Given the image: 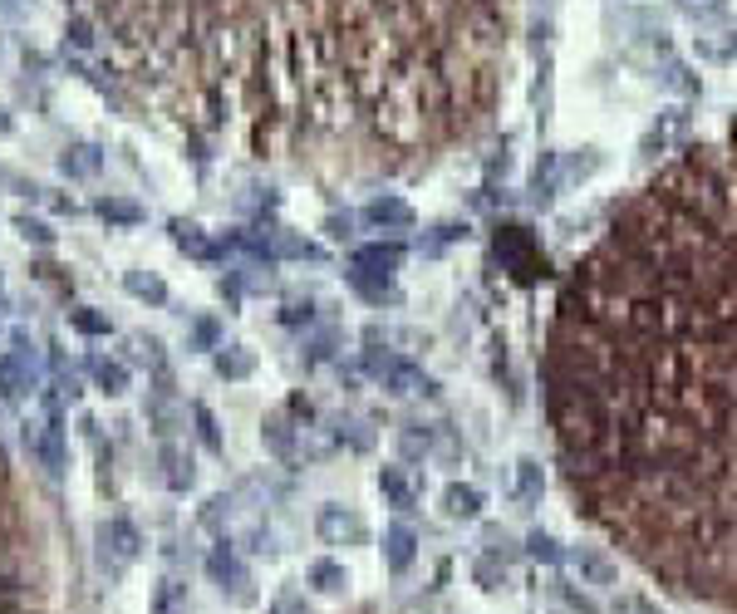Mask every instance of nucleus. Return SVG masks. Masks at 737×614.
Segmentation results:
<instances>
[{
  "label": "nucleus",
  "instance_id": "obj_1",
  "mask_svg": "<svg viewBox=\"0 0 737 614\" xmlns=\"http://www.w3.org/2000/svg\"><path fill=\"white\" fill-rule=\"evenodd\" d=\"M541 398L580 516L737 614V123L610 212L556 295Z\"/></svg>",
  "mask_w": 737,
  "mask_h": 614
},
{
  "label": "nucleus",
  "instance_id": "obj_2",
  "mask_svg": "<svg viewBox=\"0 0 737 614\" xmlns=\"http://www.w3.org/2000/svg\"><path fill=\"white\" fill-rule=\"evenodd\" d=\"M487 0H118L109 59L148 99L231 113L379 84L438 55Z\"/></svg>",
  "mask_w": 737,
  "mask_h": 614
},
{
  "label": "nucleus",
  "instance_id": "obj_3",
  "mask_svg": "<svg viewBox=\"0 0 737 614\" xmlns=\"http://www.w3.org/2000/svg\"><path fill=\"white\" fill-rule=\"evenodd\" d=\"M364 369H369V374H379V384L394 393V398H408V393H433V389H438V384H433V379H428L418 364L398 359V354H389V349H384V354H379V349H369V354H364Z\"/></svg>",
  "mask_w": 737,
  "mask_h": 614
},
{
  "label": "nucleus",
  "instance_id": "obj_4",
  "mask_svg": "<svg viewBox=\"0 0 737 614\" xmlns=\"http://www.w3.org/2000/svg\"><path fill=\"white\" fill-rule=\"evenodd\" d=\"M497 256L511 266V276L526 280V285L536 276H546V261L536 256V241H531L526 226H502V231H497Z\"/></svg>",
  "mask_w": 737,
  "mask_h": 614
},
{
  "label": "nucleus",
  "instance_id": "obj_5",
  "mask_svg": "<svg viewBox=\"0 0 737 614\" xmlns=\"http://www.w3.org/2000/svg\"><path fill=\"white\" fill-rule=\"evenodd\" d=\"M207 575H212V585H217L222 595H231L236 605H251V600H256V590H251V570L241 565V556L231 551L227 541L207 556Z\"/></svg>",
  "mask_w": 737,
  "mask_h": 614
},
{
  "label": "nucleus",
  "instance_id": "obj_6",
  "mask_svg": "<svg viewBox=\"0 0 737 614\" xmlns=\"http://www.w3.org/2000/svg\"><path fill=\"white\" fill-rule=\"evenodd\" d=\"M138 556H143V536H138V526L128 516H114V521L99 526V560L109 570H123V565H133Z\"/></svg>",
  "mask_w": 737,
  "mask_h": 614
},
{
  "label": "nucleus",
  "instance_id": "obj_7",
  "mask_svg": "<svg viewBox=\"0 0 737 614\" xmlns=\"http://www.w3.org/2000/svg\"><path fill=\"white\" fill-rule=\"evenodd\" d=\"M315 531H320L325 546H359V541L369 536V526L340 502H325L320 511H315Z\"/></svg>",
  "mask_w": 737,
  "mask_h": 614
},
{
  "label": "nucleus",
  "instance_id": "obj_8",
  "mask_svg": "<svg viewBox=\"0 0 737 614\" xmlns=\"http://www.w3.org/2000/svg\"><path fill=\"white\" fill-rule=\"evenodd\" d=\"M25 443H30V452H35V462L50 472V477H59L64 472V462H69V452H64V428H59V413L50 408V418L35 428V433H25Z\"/></svg>",
  "mask_w": 737,
  "mask_h": 614
},
{
  "label": "nucleus",
  "instance_id": "obj_9",
  "mask_svg": "<svg viewBox=\"0 0 737 614\" xmlns=\"http://www.w3.org/2000/svg\"><path fill=\"white\" fill-rule=\"evenodd\" d=\"M35 389V369H30V354L15 344V354H0V398L15 403Z\"/></svg>",
  "mask_w": 737,
  "mask_h": 614
},
{
  "label": "nucleus",
  "instance_id": "obj_10",
  "mask_svg": "<svg viewBox=\"0 0 737 614\" xmlns=\"http://www.w3.org/2000/svg\"><path fill=\"white\" fill-rule=\"evenodd\" d=\"M364 222L379 226V231H408L413 226V207L394 197V192H384V197H374L369 207H364Z\"/></svg>",
  "mask_w": 737,
  "mask_h": 614
},
{
  "label": "nucleus",
  "instance_id": "obj_11",
  "mask_svg": "<svg viewBox=\"0 0 737 614\" xmlns=\"http://www.w3.org/2000/svg\"><path fill=\"white\" fill-rule=\"evenodd\" d=\"M261 443L271 447L281 462H295V428H290V408L266 413V423H261Z\"/></svg>",
  "mask_w": 737,
  "mask_h": 614
},
{
  "label": "nucleus",
  "instance_id": "obj_12",
  "mask_svg": "<svg viewBox=\"0 0 737 614\" xmlns=\"http://www.w3.org/2000/svg\"><path fill=\"white\" fill-rule=\"evenodd\" d=\"M99 168H104V153L94 148V143H74V148H64L59 153V172L64 177H99Z\"/></svg>",
  "mask_w": 737,
  "mask_h": 614
},
{
  "label": "nucleus",
  "instance_id": "obj_13",
  "mask_svg": "<svg viewBox=\"0 0 737 614\" xmlns=\"http://www.w3.org/2000/svg\"><path fill=\"white\" fill-rule=\"evenodd\" d=\"M354 266H364V271H379V276H394L398 266H403V246H398V241H379V246H359Z\"/></svg>",
  "mask_w": 737,
  "mask_h": 614
},
{
  "label": "nucleus",
  "instance_id": "obj_14",
  "mask_svg": "<svg viewBox=\"0 0 737 614\" xmlns=\"http://www.w3.org/2000/svg\"><path fill=\"white\" fill-rule=\"evenodd\" d=\"M413 556H418V536L408 526H389L384 531V560H389V570H408Z\"/></svg>",
  "mask_w": 737,
  "mask_h": 614
},
{
  "label": "nucleus",
  "instance_id": "obj_15",
  "mask_svg": "<svg viewBox=\"0 0 737 614\" xmlns=\"http://www.w3.org/2000/svg\"><path fill=\"white\" fill-rule=\"evenodd\" d=\"M168 231H172V241L187 251V256H202V261H212L217 256V241L202 231L197 222H168Z\"/></svg>",
  "mask_w": 737,
  "mask_h": 614
},
{
  "label": "nucleus",
  "instance_id": "obj_16",
  "mask_svg": "<svg viewBox=\"0 0 737 614\" xmlns=\"http://www.w3.org/2000/svg\"><path fill=\"white\" fill-rule=\"evenodd\" d=\"M163 467H168V487H172V492H187V487L197 482V462H192V452H182V447L163 443Z\"/></svg>",
  "mask_w": 737,
  "mask_h": 614
},
{
  "label": "nucleus",
  "instance_id": "obj_17",
  "mask_svg": "<svg viewBox=\"0 0 737 614\" xmlns=\"http://www.w3.org/2000/svg\"><path fill=\"white\" fill-rule=\"evenodd\" d=\"M443 511H448L453 521H477V516H482V492H477V487H462V482H453V487L443 492Z\"/></svg>",
  "mask_w": 737,
  "mask_h": 614
},
{
  "label": "nucleus",
  "instance_id": "obj_18",
  "mask_svg": "<svg viewBox=\"0 0 737 614\" xmlns=\"http://www.w3.org/2000/svg\"><path fill=\"white\" fill-rule=\"evenodd\" d=\"M123 290H128L133 300L168 305V285H163V276H153V271H123Z\"/></svg>",
  "mask_w": 737,
  "mask_h": 614
},
{
  "label": "nucleus",
  "instance_id": "obj_19",
  "mask_svg": "<svg viewBox=\"0 0 737 614\" xmlns=\"http://www.w3.org/2000/svg\"><path fill=\"white\" fill-rule=\"evenodd\" d=\"M153 614H192V595H187V585L182 580H158V590H153Z\"/></svg>",
  "mask_w": 737,
  "mask_h": 614
},
{
  "label": "nucleus",
  "instance_id": "obj_20",
  "mask_svg": "<svg viewBox=\"0 0 737 614\" xmlns=\"http://www.w3.org/2000/svg\"><path fill=\"white\" fill-rule=\"evenodd\" d=\"M89 374H94V384L109 393V398L128 393V369H123L118 359H104V354H94V359H89Z\"/></svg>",
  "mask_w": 737,
  "mask_h": 614
},
{
  "label": "nucleus",
  "instance_id": "obj_21",
  "mask_svg": "<svg viewBox=\"0 0 737 614\" xmlns=\"http://www.w3.org/2000/svg\"><path fill=\"white\" fill-rule=\"evenodd\" d=\"M251 369H256L251 349H241V344H222V349H217V374H222V379H246Z\"/></svg>",
  "mask_w": 737,
  "mask_h": 614
},
{
  "label": "nucleus",
  "instance_id": "obj_22",
  "mask_svg": "<svg viewBox=\"0 0 737 614\" xmlns=\"http://www.w3.org/2000/svg\"><path fill=\"white\" fill-rule=\"evenodd\" d=\"M379 492H384L389 506H398V511H408V506H413V482H408L398 467H379Z\"/></svg>",
  "mask_w": 737,
  "mask_h": 614
},
{
  "label": "nucleus",
  "instance_id": "obj_23",
  "mask_svg": "<svg viewBox=\"0 0 737 614\" xmlns=\"http://www.w3.org/2000/svg\"><path fill=\"white\" fill-rule=\"evenodd\" d=\"M349 285H354V290H359L364 300H379V305H384V300L394 295L389 276H379V271H364V266H354V271H349Z\"/></svg>",
  "mask_w": 737,
  "mask_h": 614
},
{
  "label": "nucleus",
  "instance_id": "obj_24",
  "mask_svg": "<svg viewBox=\"0 0 737 614\" xmlns=\"http://www.w3.org/2000/svg\"><path fill=\"white\" fill-rule=\"evenodd\" d=\"M310 585L320 595H340L344 585H349V575H344V565H335V560H315L310 565Z\"/></svg>",
  "mask_w": 737,
  "mask_h": 614
},
{
  "label": "nucleus",
  "instance_id": "obj_25",
  "mask_svg": "<svg viewBox=\"0 0 737 614\" xmlns=\"http://www.w3.org/2000/svg\"><path fill=\"white\" fill-rule=\"evenodd\" d=\"M99 217L114 222V226H138L143 222V207L128 202V197H99Z\"/></svg>",
  "mask_w": 737,
  "mask_h": 614
},
{
  "label": "nucleus",
  "instance_id": "obj_26",
  "mask_svg": "<svg viewBox=\"0 0 737 614\" xmlns=\"http://www.w3.org/2000/svg\"><path fill=\"white\" fill-rule=\"evenodd\" d=\"M575 565H580V575H585L590 585H615V580H620V570L600 556V551H580V556H575Z\"/></svg>",
  "mask_w": 737,
  "mask_h": 614
},
{
  "label": "nucleus",
  "instance_id": "obj_27",
  "mask_svg": "<svg viewBox=\"0 0 737 614\" xmlns=\"http://www.w3.org/2000/svg\"><path fill=\"white\" fill-rule=\"evenodd\" d=\"M541 487H546L541 462H536V457H521V462H516V492H521V502H536Z\"/></svg>",
  "mask_w": 737,
  "mask_h": 614
},
{
  "label": "nucleus",
  "instance_id": "obj_28",
  "mask_svg": "<svg viewBox=\"0 0 737 614\" xmlns=\"http://www.w3.org/2000/svg\"><path fill=\"white\" fill-rule=\"evenodd\" d=\"M69 325H74L79 335H89V339H99V335H109V330H114V325H109V315H104V310H94V305L69 310Z\"/></svg>",
  "mask_w": 737,
  "mask_h": 614
},
{
  "label": "nucleus",
  "instance_id": "obj_29",
  "mask_svg": "<svg viewBox=\"0 0 737 614\" xmlns=\"http://www.w3.org/2000/svg\"><path fill=\"white\" fill-rule=\"evenodd\" d=\"M276 256H290V261H320L325 251L315 246V241H305V236H290V231H281L276 236V246H271Z\"/></svg>",
  "mask_w": 737,
  "mask_h": 614
},
{
  "label": "nucleus",
  "instance_id": "obj_30",
  "mask_svg": "<svg viewBox=\"0 0 737 614\" xmlns=\"http://www.w3.org/2000/svg\"><path fill=\"white\" fill-rule=\"evenodd\" d=\"M192 423H197L202 443L212 447V452H222V428H217V418H212V408H207V403H192Z\"/></svg>",
  "mask_w": 737,
  "mask_h": 614
},
{
  "label": "nucleus",
  "instance_id": "obj_31",
  "mask_svg": "<svg viewBox=\"0 0 737 614\" xmlns=\"http://www.w3.org/2000/svg\"><path fill=\"white\" fill-rule=\"evenodd\" d=\"M192 349H222V325L212 320V315H202V320H192Z\"/></svg>",
  "mask_w": 737,
  "mask_h": 614
},
{
  "label": "nucleus",
  "instance_id": "obj_32",
  "mask_svg": "<svg viewBox=\"0 0 737 614\" xmlns=\"http://www.w3.org/2000/svg\"><path fill=\"white\" fill-rule=\"evenodd\" d=\"M128 349H133V359H148L153 369H163V344L153 335H128Z\"/></svg>",
  "mask_w": 737,
  "mask_h": 614
},
{
  "label": "nucleus",
  "instance_id": "obj_33",
  "mask_svg": "<svg viewBox=\"0 0 737 614\" xmlns=\"http://www.w3.org/2000/svg\"><path fill=\"white\" fill-rule=\"evenodd\" d=\"M398 447H403V457H423V452H428V433H423V423H408V428L398 433Z\"/></svg>",
  "mask_w": 737,
  "mask_h": 614
},
{
  "label": "nucleus",
  "instance_id": "obj_34",
  "mask_svg": "<svg viewBox=\"0 0 737 614\" xmlns=\"http://www.w3.org/2000/svg\"><path fill=\"white\" fill-rule=\"evenodd\" d=\"M69 45L74 50H89L94 45V20L89 15H69Z\"/></svg>",
  "mask_w": 737,
  "mask_h": 614
},
{
  "label": "nucleus",
  "instance_id": "obj_35",
  "mask_svg": "<svg viewBox=\"0 0 737 614\" xmlns=\"http://www.w3.org/2000/svg\"><path fill=\"white\" fill-rule=\"evenodd\" d=\"M15 231H20L25 241H40V246H50V241H55V231L40 222V217H15Z\"/></svg>",
  "mask_w": 737,
  "mask_h": 614
},
{
  "label": "nucleus",
  "instance_id": "obj_36",
  "mask_svg": "<svg viewBox=\"0 0 737 614\" xmlns=\"http://www.w3.org/2000/svg\"><path fill=\"white\" fill-rule=\"evenodd\" d=\"M271 614H315L305 605V595H295V590H281L276 600H271Z\"/></svg>",
  "mask_w": 737,
  "mask_h": 614
},
{
  "label": "nucleus",
  "instance_id": "obj_37",
  "mask_svg": "<svg viewBox=\"0 0 737 614\" xmlns=\"http://www.w3.org/2000/svg\"><path fill=\"white\" fill-rule=\"evenodd\" d=\"M526 551H531L536 560H561V551H556V541H551L546 531H531V536H526Z\"/></svg>",
  "mask_w": 737,
  "mask_h": 614
},
{
  "label": "nucleus",
  "instance_id": "obj_38",
  "mask_svg": "<svg viewBox=\"0 0 737 614\" xmlns=\"http://www.w3.org/2000/svg\"><path fill=\"white\" fill-rule=\"evenodd\" d=\"M281 320L285 325H310V320H315V305H310V300H290L281 310Z\"/></svg>",
  "mask_w": 737,
  "mask_h": 614
},
{
  "label": "nucleus",
  "instance_id": "obj_39",
  "mask_svg": "<svg viewBox=\"0 0 737 614\" xmlns=\"http://www.w3.org/2000/svg\"><path fill=\"white\" fill-rule=\"evenodd\" d=\"M285 408H290V413H295V418H305V423H310V418H315V403H310V398H305V393H290V403H285Z\"/></svg>",
  "mask_w": 737,
  "mask_h": 614
},
{
  "label": "nucleus",
  "instance_id": "obj_40",
  "mask_svg": "<svg viewBox=\"0 0 737 614\" xmlns=\"http://www.w3.org/2000/svg\"><path fill=\"white\" fill-rule=\"evenodd\" d=\"M0 133H10V113L0 109Z\"/></svg>",
  "mask_w": 737,
  "mask_h": 614
},
{
  "label": "nucleus",
  "instance_id": "obj_41",
  "mask_svg": "<svg viewBox=\"0 0 737 614\" xmlns=\"http://www.w3.org/2000/svg\"><path fill=\"white\" fill-rule=\"evenodd\" d=\"M0 487H5V457H0Z\"/></svg>",
  "mask_w": 737,
  "mask_h": 614
}]
</instances>
